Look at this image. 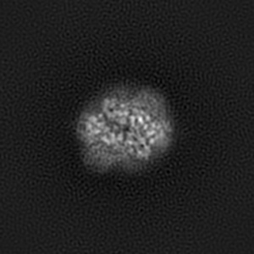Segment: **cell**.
Listing matches in <instances>:
<instances>
[{
  "mask_svg": "<svg viewBox=\"0 0 254 254\" xmlns=\"http://www.w3.org/2000/svg\"><path fill=\"white\" fill-rule=\"evenodd\" d=\"M76 128L84 160L99 171L150 164L167 151L174 133L165 99L142 87L103 93L81 113Z\"/></svg>",
  "mask_w": 254,
  "mask_h": 254,
  "instance_id": "obj_1",
  "label": "cell"
}]
</instances>
